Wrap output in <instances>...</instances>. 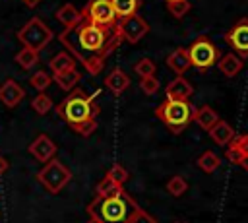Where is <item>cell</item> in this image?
Returning a JSON list of instances; mask_svg holds the SVG:
<instances>
[{
	"label": "cell",
	"instance_id": "44dd1931",
	"mask_svg": "<svg viewBox=\"0 0 248 223\" xmlns=\"http://www.w3.org/2000/svg\"><path fill=\"white\" fill-rule=\"evenodd\" d=\"M48 68L52 74H58V72H66V70H74L76 68V58L68 52H58L50 58L48 62Z\"/></svg>",
	"mask_w": 248,
	"mask_h": 223
},
{
	"label": "cell",
	"instance_id": "8d00e7d4",
	"mask_svg": "<svg viewBox=\"0 0 248 223\" xmlns=\"http://www.w3.org/2000/svg\"><path fill=\"white\" fill-rule=\"evenodd\" d=\"M240 167H242L244 171H248V155H244V157L240 159Z\"/></svg>",
	"mask_w": 248,
	"mask_h": 223
},
{
	"label": "cell",
	"instance_id": "3957f363",
	"mask_svg": "<svg viewBox=\"0 0 248 223\" xmlns=\"http://www.w3.org/2000/svg\"><path fill=\"white\" fill-rule=\"evenodd\" d=\"M97 93L89 95L83 89H72L68 97H64L58 105H56V112L58 116L74 130L76 126L87 122V120H97V114L101 112L97 101H95Z\"/></svg>",
	"mask_w": 248,
	"mask_h": 223
},
{
	"label": "cell",
	"instance_id": "30bf717a",
	"mask_svg": "<svg viewBox=\"0 0 248 223\" xmlns=\"http://www.w3.org/2000/svg\"><path fill=\"white\" fill-rule=\"evenodd\" d=\"M225 41L232 47V50L240 54V58H248V19L246 17L238 19L225 33Z\"/></svg>",
	"mask_w": 248,
	"mask_h": 223
},
{
	"label": "cell",
	"instance_id": "8992f818",
	"mask_svg": "<svg viewBox=\"0 0 248 223\" xmlns=\"http://www.w3.org/2000/svg\"><path fill=\"white\" fill-rule=\"evenodd\" d=\"M37 180L46 188V192L50 194H58L70 180H72V173L70 169L60 163L58 159H50L48 163H45V167L39 171Z\"/></svg>",
	"mask_w": 248,
	"mask_h": 223
},
{
	"label": "cell",
	"instance_id": "6da1fadb",
	"mask_svg": "<svg viewBox=\"0 0 248 223\" xmlns=\"http://www.w3.org/2000/svg\"><path fill=\"white\" fill-rule=\"evenodd\" d=\"M58 41L78 58L89 76L101 74L107 58L120 47L122 37L116 31V25H97L87 19H81L78 25L64 29L58 35Z\"/></svg>",
	"mask_w": 248,
	"mask_h": 223
},
{
	"label": "cell",
	"instance_id": "7402d4cb",
	"mask_svg": "<svg viewBox=\"0 0 248 223\" xmlns=\"http://www.w3.org/2000/svg\"><path fill=\"white\" fill-rule=\"evenodd\" d=\"M110 4L118 19L138 14V8H140V0H110Z\"/></svg>",
	"mask_w": 248,
	"mask_h": 223
},
{
	"label": "cell",
	"instance_id": "ab89813d",
	"mask_svg": "<svg viewBox=\"0 0 248 223\" xmlns=\"http://www.w3.org/2000/svg\"><path fill=\"white\" fill-rule=\"evenodd\" d=\"M165 2H167V4H169V2H180V0H165Z\"/></svg>",
	"mask_w": 248,
	"mask_h": 223
},
{
	"label": "cell",
	"instance_id": "7a4b0ae2",
	"mask_svg": "<svg viewBox=\"0 0 248 223\" xmlns=\"http://www.w3.org/2000/svg\"><path fill=\"white\" fill-rule=\"evenodd\" d=\"M138 207L136 200L122 188L110 196H95L87 206V213L99 223H128L130 215Z\"/></svg>",
	"mask_w": 248,
	"mask_h": 223
},
{
	"label": "cell",
	"instance_id": "836d02e7",
	"mask_svg": "<svg viewBox=\"0 0 248 223\" xmlns=\"http://www.w3.org/2000/svg\"><path fill=\"white\" fill-rule=\"evenodd\" d=\"M229 145H232V147H236L242 155H248V134H240V136H234L232 140H231V143Z\"/></svg>",
	"mask_w": 248,
	"mask_h": 223
},
{
	"label": "cell",
	"instance_id": "d4e9b609",
	"mask_svg": "<svg viewBox=\"0 0 248 223\" xmlns=\"http://www.w3.org/2000/svg\"><path fill=\"white\" fill-rule=\"evenodd\" d=\"M186 190H188V182H186L184 176L174 175V176H170V178L167 180V192H169L170 196L178 198V196H182Z\"/></svg>",
	"mask_w": 248,
	"mask_h": 223
},
{
	"label": "cell",
	"instance_id": "4dcf8cb0",
	"mask_svg": "<svg viewBox=\"0 0 248 223\" xmlns=\"http://www.w3.org/2000/svg\"><path fill=\"white\" fill-rule=\"evenodd\" d=\"M107 175H108L114 182H118V184H122V186H124V182L130 178V173H128L120 163H114V165L108 169V173H107Z\"/></svg>",
	"mask_w": 248,
	"mask_h": 223
},
{
	"label": "cell",
	"instance_id": "4316f807",
	"mask_svg": "<svg viewBox=\"0 0 248 223\" xmlns=\"http://www.w3.org/2000/svg\"><path fill=\"white\" fill-rule=\"evenodd\" d=\"M31 109H33L37 114H46V112L52 109V99H50L45 91H41V93H37V95L33 97Z\"/></svg>",
	"mask_w": 248,
	"mask_h": 223
},
{
	"label": "cell",
	"instance_id": "9a60e30c",
	"mask_svg": "<svg viewBox=\"0 0 248 223\" xmlns=\"http://www.w3.org/2000/svg\"><path fill=\"white\" fill-rule=\"evenodd\" d=\"M105 85L114 93V95H122L128 87H130V78L122 68H112L110 74L105 78Z\"/></svg>",
	"mask_w": 248,
	"mask_h": 223
},
{
	"label": "cell",
	"instance_id": "8fae6325",
	"mask_svg": "<svg viewBox=\"0 0 248 223\" xmlns=\"http://www.w3.org/2000/svg\"><path fill=\"white\" fill-rule=\"evenodd\" d=\"M29 153L41 161V163H48L50 159H54L56 155V143L46 136V134H39L31 143H29Z\"/></svg>",
	"mask_w": 248,
	"mask_h": 223
},
{
	"label": "cell",
	"instance_id": "f546056e",
	"mask_svg": "<svg viewBox=\"0 0 248 223\" xmlns=\"http://www.w3.org/2000/svg\"><path fill=\"white\" fill-rule=\"evenodd\" d=\"M167 8H169V12H170V16L172 17H176V19H180V17H184L188 12H190V2L188 0H180V2H169L167 4Z\"/></svg>",
	"mask_w": 248,
	"mask_h": 223
},
{
	"label": "cell",
	"instance_id": "7c38bea8",
	"mask_svg": "<svg viewBox=\"0 0 248 223\" xmlns=\"http://www.w3.org/2000/svg\"><path fill=\"white\" fill-rule=\"evenodd\" d=\"M25 97V89L12 78H8L2 85H0V103H4L8 109H14L21 103V99Z\"/></svg>",
	"mask_w": 248,
	"mask_h": 223
},
{
	"label": "cell",
	"instance_id": "ffe728a7",
	"mask_svg": "<svg viewBox=\"0 0 248 223\" xmlns=\"http://www.w3.org/2000/svg\"><path fill=\"white\" fill-rule=\"evenodd\" d=\"M79 80H81V76H79V72H78L76 68H74V70H66V72L52 74V81H56L58 87L64 89V91H72V89L78 85Z\"/></svg>",
	"mask_w": 248,
	"mask_h": 223
},
{
	"label": "cell",
	"instance_id": "d6a6232c",
	"mask_svg": "<svg viewBox=\"0 0 248 223\" xmlns=\"http://www.w3.org/2000/svg\"><path fill=\"white\" fill-rule=\"evenodd\" d=\"M128 223H157V219H155L153 215H149L145 209L138 207V209H136V211L130 215Z\"/></svg>",
	"mask_w": 248,
	"mask_h": 223
},
{
	"label": "cell",
	"instance_id": "5bb4252c",
	"mask_svg": "<svg viewBox=\"0 0 248 223\" xmlns=\"http://www.w3.org/2000/svg\"><path fill=\"white\" fill-rule=\"evenodd\" d=\"M167 66H169V70L174 72L176 76H184V74L192 68L190 56H188V48H184V47L174 48V50L167 56Z\"/></svg>",
	"mask_w": 248,
	"mask_h": 223
},
{
	"label": "cell",
	"instance_id": "60d3db41",
	"mask_svg": "<svg viewBox=\"0 0 248 223\" xmlns=\"http://www.w3.org/2000/svg\"><path fill=\"white\" fill-rule=\"evenodd\" d=\"M176 223H186V221H176Z\"/></svg>",
	"mask_w": 248,
	"mask_h": 223
},
{
	"label": "cell",
	"instance_id": "83f0119b",
	"mask_svg": "<svg viewBox=\"0 0 248 223\" xmlns=\"http://www.w3.org/2000/svg\"><path fill=\"white\" fill-rule=\"evenodd\" d=\"M124 186L122 184H118V182H114L108 175H105V178L97 184V188H95V196H110V194H114V192H118V190H122Z\"/></svg>",
	"mask_w": 248,
	"mask_h": 223
},
{
	"label": "cell",
	"instance_id": "277c9868",
	"mask_svg": "<svg viewBox=\"0 0 248 223\" xmlns=\"http://www.w3.org/2000/svg\"><path fill=\"white\" fill-rule=\"evenodd\" d=\"M194 107L190 101H180V99H165L157 109L155 116L163 120L172 134H180L190 122H192Z\"/></svg>",
	"mask_w": 248,
	"mask_h": 223
},
{
	"label": "cell",
	"instance_id": "f1b7e54d",
	"mask_svg": "<svg viewBox=\"0 0 248 223\" xmlns=\"http://www.w3.org/2000/svg\"><path fill=\"white\" fill-rule=\"evenodd\" d=\"M155 62L151 58H140L136 64H134V72L140 76V78H145V76H155Z\"/></svg>",
	"mask_w": 248,
	"mask_h": 223
},
{
	"label": "cell",
	"instance_id": "484cf974",
	"mask_svg": "<svg viewBox=\"0 0 248 223\" xmlns=\"http://www.w3.org/2000/svg\"><path fill=\"white\" fill-rule=\"evenodd\" d=\"M50 83H52V76H50V74H46V72H43V70H39V72L31 74V78H29V85H31L33 89H37V93L45 91Z\"/></svg>",
	"mask_w": 248,
	"mask_h": 223
},
{
	"label": "cell",
	"instance_id": "52a82bcc",
	"mask_svg": "<svg viewBox=\"0 0 248 223\" xmlns=\"http://www.w3.org/2000/svg\"><path fill=\"white\" fill-rule=\"evenodd\" d=\"M188 56H190V62L192 66L198 70V72H207L211 66L217 64L219 60V50L217 47L207 39V37H198L190 48H188Z\"/></svg>",
	"mask_w": 248,
	"mask_h": 223
},
{
	"label": "cell",
	"instance_id": "74e56055",
	"mask_svg": "<svg viewBox=\"0 0 248 223\" xmlns=\"http://www.w3.org/2000/svg\"><path fill=\"white\" fill-rule=\"evenodd\" d=\"M21 2H23V4H27L29 8H33V6H37L41 0H21Z\"/></svg>",
	"mask_w": 248,
	"mask_h": 223
},
{
	"label": "cell",
	"instance_id": "e0dca14e",
	"mask_svg": "<svg viewBox=\"0 0 248 223\" xmlns=\"http://www.w3.org/2000/svg\"><path fill=\"white\" fill-rule=\"evenodd\" d=\"M217 68H219V72H221L225 78H234V76L244 68V62H242V58H240L238 54L229 52V54H225V56H221V58L217 60Z\"/></svg>",
	"mask_w": 248,
	"mask_h": 223
},
{
	"label": "cell",
	"instance_id": "e575fe53",
	"mask_svg": "<svg viewBox=\"0 0 248 223\" xmlns=\"http://www.w3.org/2000/svg\"><path fill=\"white\" fill-rule=\"evenodd\" d=\"M225 157L232 163V165H240V159L244 157L236 147H232V145H227V153H225Z\"/></svg>",
	"mask_w": 248,
	"mask_h": 223
},
{
	"label": "cell",
	"instance_id": "4fadbf2b",
	"mask_svg": "<svg viewBox=\"0 0 248 223\" xmlns=\"http://www.w3.org/2000/svg\"><path fill=\"white\" fill-rule=\"evenodd\" d=\"M192 93H194V85H192L184 76H176V78H174L172 81H169L167 87H165V95H167V99L188 101Z\"/></svg>",
	"mask_w": 248,
	"mask_h": 223
},
{
	"label": "cell",
	"instance_id": "2e32d148",
	"mask_svg": "<svg viewBox=\"0 0 248 223\" xmlns=\"http://www.w3.org/2000/svg\"><path fill=\"white\" fill-rule=\"evenodd\" d=\"M209 136H211V140L217 143V145H229L231 143V140L236 136L234 134V128L229 124V122H225V120H217L209 130Z\"/></svg>",
	"mask_w": 248,
	"mask_h": 223
},
{
	"label": "cell",
	"instance_id": "d6986e66",
	"mask_svg": "<svg viewBox=\"0 0 248 223\" xmlns=\"http://www.w3.org/2000/svg\"><path fill=\"white\" fill-rule=\"evenodd\" d=\"M192 120L200 126V128H203V130H209L217 120H219V114L211 109V107H207V105H203V107H200V109H194V114H192Z\"/></svg>",
	"mask_w": 248,
	"mask_h": 223
},
{
	"label": "cell",
	"instance_id": "9c48e42d",
	"mask_svg": "<svg viewBox=\"0 0 248 223\" xmlns=\"http://www.w3.org/2000/svg\"><path fill=\"white\" fill-rule=\"evenodd\" d=\"M116 31H118V35L122 37V41L136 45V43H140V41L149 33V23H147V19H143L141 16L134 14V16H130V17L118 19V21H116Z\"/></svg>",
	"mask_w": 248,
	"mask_h": 223
},
{
	"label": "cell",
	"instance_id": "cb8c5ba5",
	"mask_svg": "<svg viewBox=\"0 0 248 223\" xmlns=\"http://www.w3.org/2000/svg\"><path fill=\"white\" fill-rule=\"evenodd\" d=\"M14 60H16V62H17V66H21L23 70H29V68L37 66V62H39V52H37V50H33V48L23 47V48L14 56Z\"/></svg>",
	"mask_w": 248,
	"mask_h": 223
},
{
	"label": "cell",
	"instance_id": "603a6c76",
	"mask_svg": "<svg viewBox=\"0 0 248 223\" xmlns=\"http://www.w3.org/2000/svg\"><path fill=\"white\" fill-rule=\"evenodd\" d=\"M196 163H198V167H200L203 173L211 175L213 171L219 169V165H221V157H219L217 153H213V151H203V153L196 159Z\"/></svg>",
	"mask_w": 248,
	"mask_h": 223
},
{
	"label": "cell",
	"instance_id": "ac0fdd59",
	"mask_svg": "<svg viewBox=\"0 0 248 223\" xmlns=\"http://www.w3.org/2000/svg\"><path fill=\"white\" fill-rule=\"evenodd\" d=\"M56 19L62 23V27L64 29H70V27H74V25H78L81 19H83V16H81V12L74 6V4H62L58 10H56Z\"/></svg>",
	"mask_w": 248,
	"mask_h": 223
},
{
	"label": "cell",
	"instance_id": "f35d334b",
	"mask_svg": "<svg viewBox=\"0 0 248 223\" xmlns=\"http://www.w3.org/2000/svg\"><path fill=\"white\" fill-rule=\"evenodd\" d=\"M85 223H99V221H97V219H93V217H91V219H89V221H85Z\"/></svg>",
	"mask_w": 248,
	"mask_h": 223
},
{
	"label": "cell",
	"instance_id": "1f68e13d",
	"mask_svg": "<svg viewBox=\"0 0 248 223\" xmlns=\"http://www.w3.org/2000/svg\"><path fill=\"white\" fill-rule=\"evenodd\" d=\"M140 87H141L143 93H147V95H155V93L159 91L161 83H159V80H157L155 76H145V78L140 80Z\"/></svg>",
	"mask_w": 248,
	"mask_h": 223
},
{
	"label": "cell",
	"instance_id": "5b68a950",
	"mask_svg": "<svg viewBox=\"0 0 248 223\" xmlns=\"http://www.w3.org/2000/svg\"><path fill=\"white\" fill-rule=\"evenodd\" d=\"M54 33L50 31V27L39 19V17H31L19 31H17V41L27 47V48H33V50H43L50 41H52Z\"/></svg>",
	"mask_w": 248,
	"mask_h": 223
},
{
	"label": "cell",
	"instance_id": "d590c367",
	"mask_svg": "<svg viewBox=\"0 0 248 223\" xmlns=\"http://www.w3.org/2000/svg\"><path fill=\"white\" fill-rule=\"evenodd\" d=\"M6 169H8V161H6V159L0 155V176H2V173H4Z\"/></svg>",
	"mask_w": 248,
	"mask_h": 223
},
{
	"label": "cell",
	"instance_id": "ba28073f",
	"mask_svg": "<svg viewBox=\"0 0 248 223\" xmlns=\"http://www.w3.org/2000/svg\"><path fill=\"white\" fill-rule=\"evenodd\" d=\"M81 16H83V19H87L91 23L108 25V27L116 25V21H118L110 0H89L85 4V8L81 10Z\"/></svg>",
	"mask_w": 248,
	"mask_h": 223
}]
</instances>
